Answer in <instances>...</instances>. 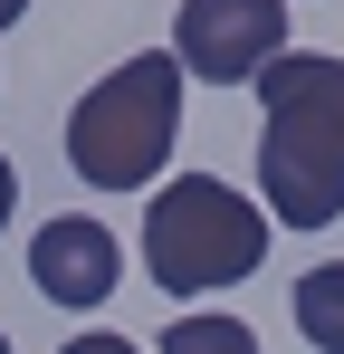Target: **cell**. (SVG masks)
Here are the masks:
<instances>
[{"instance_id":"8992f818","label":"cell","mask_w":344,"mask_h":354,"mask_svg":"<svg viewBox=\"0 0 344 354\" xmlns=\"http://www.w3.org/2000/svg\"><path fill=\"white\" fill-rule=\"evenodd\" d=\"M296 335L316 354H344V259H316L296 278Z\"/></svg>"},{"instance_id":"5b68a950","label":"cell","mask_w":344,"mask_h":354,"mask_svg":"<svg viewBox=\"0 0 344 354\" xmlns=\"http://www.w3.org/2000/svg\"><path fill=\"white\" fill-rule=\"evenodd\" d=\"M115 268H124V249L96 211H57L48 230L29 239V288L48 297V306H96L115 288Z\"/></svg>"},{"instance_id":"52a82bcc","label":"cell","mask_w":344,"mask_h":354,"mask_svg":"<svg viewBox=\"0 0 344 354\" xmlns=\"http://www.w3.org/2000/svg\"><path fill=\"white\" fill-rule=\"evenodd\" d=\"M153 354H258V335H249L239 316H211V306H201V316H172Z\"/></svg>"},{"instance_id":"3957f363","label":"cell","mask_w":344,"mask_h":354,"mask_svg":"<svg viewBox=\"0 0 344 354\" xmlns=\"http://www.w3.org/2000/svg\"><path fill=\"white\" fill-rule=\"evenodd\" d=\"M258 259H268V211L239 201L229 182L182 173V182L153 192V211H144V268H153V288H163V297L239 288Z\"/></svg>"},{"instance_id":"ba28073f","label":"cell","mask_w":344,"mask_h":354,"mask_svg":"<svg viewBox=\"0 0 344 354\" xmlns=\"http://www.w3.org/2000/svg\"><path fill=\"white\" fill-rule=\"evenodd\" d=\"M57 354H144L134 335H77V345H57Z\"/></svg>"},{"instance_id":"9c48e42d","label":"cell","mask_w":344,"mask_h":354,"mask_svg":"<svg viewBox=\"0 0 344 354\" xmlns=\"http://www.w3.org/2000/svg\"><path fill=\"white\" fill-rule=\"evenodd\" d=\"M10 211H19V173H10V153H0V230H10Z\"/></svg>"},{"instance_id":"6da1fadb","label":"cell","mask_w":344,"mask_h":354,"mask_svg":"<svg viewBox=\"0 0 344 354\" xmlns=\"http://www.w3.org/2000/svg\"><path fill=\"white\" fill-rule=\"evenodd\" d=\"M258 192L287 230H325L344 221V58L287 48L258 77Z\"/></svg>"},{"instance_id":"7a4b0ae2","label":"cell","mask_w":344,"mask_h":354,"mask_svg":"<svg viewBox=\"0 0 344 354\" xmlns=\"http://www.w3.org/2000/svg\"><path fill=\"white\" fill-rule=\"evenodd\" d=\"M172 134H182V67H172V48H153V58H124L115 77H96L67 106V163L96 192H144L163 173Z\"/></svg>"},{"instance_id":"30bf717a","label":"cell","mask_w":344,"mask_h":354,"mask_svg":"<svg viewBox=\"0 0 344 354\" xmlns=\"http://www.w3.org/2000/svg\"><path fill=\"white\" fill-rule=\"evenodd\" d=\"M19 19H29V0H0V29H19Z\"/></svg>"},{"instance_id":"8fae6325","label":"cell","mask_w":344,"mask_h":354,"mask_svg":"<svg viewBox=\"0 0 344 354\" xmlns=\"http://www.w3.org/2000/svg\"><path fill=\"white\" fill-rule=\"evenodd\" d=\"M0 354H10V335H0Z\"/></svg>"},{"instance_id":"277c9868","label":"cell","mask_w":344,"mask_h":354,"mask_svg":"<svg viewBox=\"0 0 344 354\" xmlns=\"http://www.w3.org/2000/svg\"><path fill=\"white\" fill-rule=\"evenodd\" d=\"M268 58H287V0H182L172 67L201 86H249Z\"/></svg>"}]
</instances>
